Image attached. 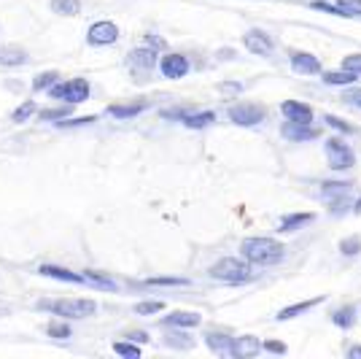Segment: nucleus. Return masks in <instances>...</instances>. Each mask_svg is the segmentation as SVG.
Wrapping results in <instances>:
<instances>
[{
    "instance_id": "nucleus-30",
    "label": "nucleus",
    "mask_w": 361,
    "mask_h": 359,
    "mask_svg": "<svg viewBox=\"0 0 361 359\" xmlns=\"http://www.w3.org/2000/svg\"><path fill=\"white\" fill-rule=\"evenodd\" d=\"M46 335H49V338H57V341H68V338H73V329H70L68 319H62V322H49V325H46Z\"/></svg>"
},
{
    "instance_id": "nucleus-7",
    "label": "nucleus",
    "mask_w": 361,
    "mask_h": 359,
    "mask_svg": "<svg viewBox=\"0 0 361 359\" xmlns=\"http://www.w3.org/2000/svg\"><path fill=\"white\" fill-rule=\"evenodd\" d=\"M121 38V30L116 22L111 19H100V22H92L86 27V44L89 46H114Z\"/></svg>"
},
{
    "instance_id": "nucleus-36",
    "label": "nucleus",
    "mask_w": 361,
    "mask_h": 359,
    "mask_svg": "<svg viewBox=\"0 0 361 359\" xmlns=\"http://www.w3.org/2000/svg\"><path fill=\"white\" fill-rule=\"evenodd\" d=\"M165 311V303L162 300H143L135 306V313L138 316H154V313H162Z\"/></svg>"
},
{
    "instance_id": "nucleus-31",
    "label": "nucleus",
    "mask_w": 361,
    "mask_h": 359,
    "mask_svg": "<svg viewBox=\"0 0 361 359\" xmlns=\"http://www.w3.org/2000/svg\"><path fill=\"white\" fill-rule=\"evenodd\" d=\"M57 81H60V76H57L54 70H43V73H38L33 79V89L35 92H49Z\"/></svg>"
},
{
    "instance_id": "nucleus-44",
    "label": "nucleus",
    "mask_w": 361,
    "mask_h": 359,
    "mask_svg": "<svg viewBox=\"0 0 361 359\" xmlns=\"http://www.w3.org/2000/svg\"><path fill=\"white\" fill-rule=\"evenodd\" d=\"M127 338H130V341H135V343H149V332H143V329H140V332H130Z\"/></svg>"
},
{
    "instance_id": "nucleus-26",
    "label": "nucleus",
    "mask_w": 361,
    "mask_h": 359,
    "mask_svg": "<svg viewBox=\"0 0 361 359\" xmlns=\"http://www.w3.org/2000/svg\"><path fill=\"white\" fill-rule=\"evenodd\" d=\"M86 287H95V289H105V292H116L119 289V281H114L108 273H100V270H84Z\"/></svg>"
},
{
    "instance_id": "nucleus-11",
    "label": "nucleus",
    "mask_w": 361,
    "mask_h": 359,
    "mask_svg": "<svg viewBox=\"0 0 361 359\" xmlns=\"http://www.w3.org/2000/svg\"><path fill=\"white\" fill-rule=\"evenodd\" d=\"M289 65H292V70L294 73H299V76H321V73H324L321 60H318L315 54L302 51V49L289 51Z\"/></svg>"
},
{
    "instance_id": "nucleus-38",
    "label": "nucleus",
    "mask_w": 361,
    "mask_h": 359,
    "mask_svg": "<svg viewBox=\"0 0 361 359\" xmlns=\"http://www.w3.org/2000/svg\"><path fill=\"white\" fill-rule=\"evenodd\" d=\"M41 122H57V119H68L70 117V105L65 108H46V111H38Z\"/></svg>"
},
{
    "instance_id": "nucleus-27",
    "label": "nucleus",
    "mask_w": 361,
    "mask_h": 359,
    "mask_svg": "<svg viewBox=\"0 0 361 359\" xmlns=\"http://www.w3.org/2000/svg\"><path fill=\"white\" fill-rule=\"evenodd\" d=\"M38 114V105H35V100H25L19 103L17 108H14V114H11V122L14 124H25V122H30Z\"/></svg>"
},
{
    "instance_id": "nucleus-24",
    "label": "nucleus",
    "mask_w": 361,
    "mask_h": 359,
    "mask_svg": "<svg viewBox=\"0 0 361 359\" xmlns=\"http://www.w3.org/2000/svg\"><path fill=\"white\" fill-rule=\"evenodd\" d=\"M350 181H324L321 184V200H327V203H334V200H343L345 195L350 192Z\"/></svg>"
},
{
    "instance_id": "nucleus-33",
    "label": "nucleus",
    "mask_w": 361,
    "mask_h": 359,
    "mask_svg": "<svg viewBox=\"0 0 361 359\" xmlns=\"http://www.w3.org/2000/svg\"><path fill=\"white\" fill-rule=\"evenodd\" d=\"M340 254L343 256H359L361 254V238L359 235H348L340 240Z\"/></svg>"
},
{
    "instance_id": "nucleus-16",
    "label": "nucleus",
    "mask_w": 361,
    "mask_h": 359,
    "mask_svg": "<svg viewBox=\"0 0 361 359\" xmlns=\"http://www.w3.org/2000/svg\"><path fill=\"white\" fill-rule=\"evenodd\" d=\"M162 327H181V329H191V327H200L203 325V316L197 311H172L168 316H162Z\"/></svg>"
},
{
    "instance_id": "nucleus-35",
    "label": "nucleus",
    "mask_w": 361,
    "mask_h": 359,
    "mask_svg": "<svg viewBox=\"0 0 361 359\" xmlns=\"http://www.w3.org/2000/svg\"><path fill=\"white\" fill-rule=\"evenodd\" d=\"M334 6L340 17H361V0H337Z\"/></svg>"
},
{
    "instance_id": "nucleus-23",
    "label": "nucleus",
    "mask_w": 361,
    "mask_h": 359,
    "mask_svg": "<svg viewBox=\"0 0 361 359\" xmlns=\"http://www.w3.org/2000/svg\"><path fill=\"white\" fill-rule=\"evenodd\" d=\"M213 122H216L213 111H184V117H181V124L189 130H203V127H210Z\"/></svg>"
},
{
    "instance_id": "nucleus-12",
    "label": "nucleus",
    "mask_w": 361,
    "mask_h": 359,
    "mask_svg": "<svg viewBox=\"0 0 361 359\" xmlns=\"http://www.w3.org/2000/svg\"><path fill=\"white\" fill-rule=\"evenodd\" d=\"M280 136L286 138L289 143H310L321 136V130L315 124H302V122H283L280 124Z\"/></svg>"
},
{
    "instance_id": "nucleus-20",
    "label": "nucleus",
    "mask_w": 361,
    "mask_h": 359,
    "mask_svg": "<svg viewBox=\"0 0 361 359\" xmlns=\"http://www.w3.org/2000/svg\"><path fill=\"white\" fill-rule=\"evenodd\" d=\"M315 219V214H283L280 219H278V233H283V235H289V233H299L302 227H308L310 222Z\"/></svg>"
},
{
    "instance_id": "nucleus-47",
    "label": "nucleus",
    "mask_w": 361,
    "mask_h": 359,
    "mask_svg": "<svg viewBox=\"0 0 361 359\" xmlns=\"http://www.w3.org/2000/svg\"><path fill=\"white\" fill-rule=\"evenodd\" d=\"M353 214H361V200H356V205H353Z\"/></svg>"
},
{
    "instance_id": "nucleus-32",
    "label": "nucleus",
    "mask_w": 361,
    "mask_h": 359,
    "mask_svg": "<svg viewBox=\"0 0 361 359\" xmlns=\"http://www.w3.org/2000/svg\"><path fill=\"white\" fill-rule=\"evenodd\" d=\"M324 124L332 127L337 136H353V133H356V127H353V124H348V122L340 119V117H334V114H327V117H324Z\"/></svg>"
},
{
    "instance_id": "nucleus-13",
    "label": "nucleus",
    "mask_w": 361,
    "mask_h": 359,
    "mask_svg": "<svg viewBox=\"0 0 361 359\" xmlns=\"http://www.w3.org/2000/svg\"><path fill=\"white\" fill-rule=\"evenodd\" d=\"M151 108V100H146V98H140V100H130V103H114V105H108L105 108V114L111 117V119H132V117H140L143 111H149Z\"/></svg>"
},
{
    "instance_id": "nucleus-39",
    "label": "nucleus",
    "mask_w": 361,
    "mask_h": 359,
    "mask_svg": "<svg viewBox=\"0 0 361 359\" xmlns=\"http://www.w3.org/2000/svg\"><path fill=\"white\" fill-rule=\"evenodd\" d=\"M343 103L350 105V108H359L361 111V86H350L343 92Z\"/></svg>"
},
{
    "instance_id": "nucleus-1",
    "label": "nucleus",
    "mask_w": 361,
    "mask_h": 359,
    "mask_svg": "<svg viewBox=\"0 0 361 359\" xmlns=\"http://www.w3.org/2000/svg\"><path fill=\"white\" fill-rule=\"evenodd\" d=\"M240 256L248 259L251 265H257V268H273V265H280V262H283L286 246L275 238L254 235V238H245L240 243Z\"/></svg>"
},
{
    "instance_id": "nucleus-22",
    "label": "nucleus",
    "mask_w": 361,
    "mask_h": 359,
    "mask_svg": "<svg viewBox=\"0 0 361 359\" xmlns=\"http://www.w3.org/2000/svg\"><path fill=\"white\" fill-rule=\"evenodd\" d=\"M27 63H30V54L22 46H0V65L19 68V65H27Z\"/></svg>"
},
{
    "instance_id": "nucleus-6",
    "label": "nucleus",
    "mask_w": 361,
    "mask_h": 359,
    "mask_svg": "<svg viewBox=\"0 0 361 359\" xmlns=\"http://www.w3.org/2000/svg\"><path fill=\"white\" fill-rule=\"evenodd\" d=\"M226 117L232 124H238V127H259L261 122L267 119V108L261 105V103H235V105H229V111H226Z\"/></svg>"
},
{
    "instance_id": "nucleus-46",
    "label": "nucleus",
    "mask_w": 361,
    "mask_h": 359,
    "mask_svg": "<svg viewBox=\"0 0 361 359\" xmlns=\"http://www.w3.org/2000/svg\"><path fill=\"white\" fill-rule=\"evenodd\" d=\"M243 84H222V92H240Z\"/></svg>"
},
{
    "instance_id": "nucleus-43",
    "label": "nucleus",
    "mask_w": 361,
    "mask_h": 359,
    "mask_svg": "<svg viewBox=\"0 0 361 359\" xmlns=\"http://www.w3.org/2000/svg\"><path fill=\"white\" fill-rule=\"evenodd\" d=\"M146 44H149V46H154L156 51L168 49V41H165V38H159L156 33H146Z\"/></svg>"
},
{
    "instance_id": "nucleus-8",
    "label": "nucleus",
    "mask_w": 361,
    "mask_h": 359,
    "mask_svg": "<svg viewBox=\"0 0 361 359\" xmlns=\"http://www.w3.org/2000/svg\"><path fill=\"white\" fill-rule=\"evenodd\" d=\"M243 46L251 51V54L261 57V60H273V57H275V41H273V35L267 33V30H261V27L245 30Z\"/></svg>"
},
{
    "instance_id": "nucleus-14",
    "label": "nucleus",
    "mask_w": 361,
    "mask_h": 359,
    "mask_svg": "<svg viewBox=\"0 0 361 359\" xmlns=\"http://www.w3.org/2000/svg\"><path fill=\"white\" fill-rule=\"evenodd\" d=\"M280 114H283V119L289 122H302V124L315 122V111L302 100H283L280 103Z\"/></svg>"
},
{
    "instance_id": "nucleus-19",
    "label": "nucleus",
    "mask_w": 361,
    "mask_h": 359,
    "mask_svg": "<svg viewBox=\"0 0 361 359\" xmlns=\"http://www.w3.org/2000/svg\"><path fill=\"white\" fill-rule=\"evenodd\" d=\"M259 351H264V346H261V341H259L257 335H238V338H235V346H232V357L251 359V357H257Z\"/></svg>"
},
{
    "instance_id": "nucleus-9",
    "label": "nucleus",
    "mask_w": 361,
    "mask_h": 359,
    "mask_svg": "<svg viewBox=\"0 0 361 359\" xmlns=\"http://www.w3.org/2000/svg\"><path fill=\"white\" fill-rule=\"evenodd\" d=\"M127 68L132 70L135 76H146V73H151L154 68H159V51L154 46H138V49H132L127 54Z\"/></svg>"
},
{
    "instance_id": "nucleus-2",
    "label": "nucleus",
    "mask_w": 361,
    "mask_h": 359,
    "mask_svg": "<svg viewBox=\"0 0 361 359\" xmlns=\"http://www.w3.org/2000/svg\"><path fill=\"white\" fill-rule=\"evenodd\" d=\"M207 275L219 284H229V287H240V284H248L254 281L257 273H254V265L243 256H222L216 259L210 268H207Z\"/></svg>"
},
{
    "instance_id": "nucleus-34",
    "label": "nucleus",
    "mask_w": 361,
    "mask_h": 359,
    "mask_svg": "<svg viewBox=\"0 0 361 359\" xmlns=\"http://www.w3.org/2000/svg\"><path fill=\"white\" fill-rule=\"evenodd\" d=\"M189 278H168V275H159V278H146V287H189Z\"/></svg>"
},
{
    "instance_id": "nucleus-25",
    "label": "nucleus",
    "mask_w": 361,
    "mask_h": 359,
    "mask_svg": "<svg viewBox=\"0 0 361 359\" xmlns=\"http://www.w3.org/2000/svg\"><path fill=\"white\" fill-rule=\"evenodd\" d=\"M359 308L356 306H343V308H337L334 313H332V325L334 327H340V329H350V327L359 322Z\"/></svg>"
},
{
    "instance_id": "nucleus-18",
    "label": "nucleus",
    "mask_w": 361,
    "mask_h": 359,
    "mask_svg": "<svg viewBox=\"0 0 361 359\" xmlns=\"http://www.w3.org/2000/svg\"><path fill=\"white\" fill-rule=\"evenodd\" d=\"M38 273L46 275V278H54V281H62V284H84L86 287V278L84 270L81 273H73L68 268H60V265H41Z\"/></svg>"
},
{
    "instance_id": "nucleus-3",
    "label": "nucleus",
    "mask_w": 361,
    "mask_h": 359,
    "mask_svg": "<svg viewBox=\"0 0 361 359\" xmlns=\"http://www.w3.org/2000/svg\"><path fill=\"white\" fill-rule=\"evenodd\" d=\"M41 311L52 313L57 319H68V322H84L92 319L100 306L95 300H86V297H62V300H41L38 303Z\"/></svg>"
},
{
    "instance_id": "nucleus-5",
    "label": "nucleus",
    "mask_w": 361,
    "mask_h": 359,
    "mask_svg": "<svg viewBox=\"0 0 361 359\" xmlns=\"http://www.w3.org/2000/svg\"><path fill=\"white\" fill-rule=\"evenodd\" d=\"M324 154H327L329 168L334 173H345L356 168V152L350 143H345L343 136H332L324 141Z\"/></svg>"
},
{
    "instance_id": "nucleus-17",
    "label": "nucleus",
    "mask_w": 361,
    "mask_h": 359,
    "mask_svg": "<svg viewBox=\"0 0 361 359\" xmlns=\"http://www.w3.org/2000/svg\"><path fill=\"white\" fill-rule=\"evenodd\" d=\"M321 303H327V294H318V297H310V300H302V303H294V306H286L278 311V322H292L297 316H302V313H308L313 311L315 306H321Z\"/></svg>"
},
{
    "instance_id": "nucleus-4",
    "label": "nucleus",
    "mask_w": 361,
    "mask_h": 359,
    "mask_svg": "<svg viewBox=\"0 0 361 359\" xmlns=\"http://www.w3.org/2000/svg\"><path fill=\"white\" fill-rule=\"evenodd\" d=\"M46 95H49V100H60L62 105H81V103L89 100L92 86H89L84 76H76V79H68V81H57Z\"/></svg>"
},
{
    "instance_id": "nucleus-42",
    "label": "nucleus",
    "mask_w": 361,
    "mask_h": 359,
    "mask_svg": "<svg viewBox=\"0 0 361 359\" xmlns=\"http://www.w3.org/2000/svg\"><path fill=\"white\" fill-rule=\"evenodd\" d=\"M261 346H264V351H270V354H286V351H289V346L280 341H264Z\"/></svg>"
},
{
    "instance_id": "nucleus-45",
    "label": "nucleus",
    "mask_w": 361,
    "mask_h": 359,
    "mask_svg": "<svg viewBox=\"0 0 361 359\" xmlns=\"http://www.w3.org/2000/svg\"><path fill=\"white\" fill-rule=\"evenodd\" d=\"M345 357H348V359H361V346H350V348L345 351Z\"/></svg>"
},
{
    "instance_id": "nucleus-10",
    "label": "nucleus",
    "mask_w": 361,
    "mask_h": 359,
    "mask_svg": "<svg viewBox=\"0 0 361 359\" xmlns=\"http://www.w3.org/2000/svg\"><path fill=\"white\" fill-rule=\"evenodd\" d=\"M191 63L186 54H178V51H168L159 57V73L162 79H170V81H178L184 76H189Z\"/></svg>"
},
{
    "instance_id": "nucleus-37",
    "label": "nucleus",
    "mask_w": 361,
    "mask_h": 359,
    "mask_svg": "<svg viewBox=\"0 0 361 359\" xmlns=\"http://www.w3.org/2000/svg\"><path fill=\"white\" fill-rule=\"evenodd\" d=\"M114 351H116V354H121V357H127V359H138L140 357V346L135 341H132V343L116 341V343H114Z\"/></svg>"
},
{
    "instance_id": "nucleus-21",
    "label": "nucleus",
    "mask_w": 361,
    "mask_h": 359,
    "mask_svg": "<svg viewBox=\"0 0 361 359\" xmlns=\"http://www.w3.org/2000/svg\"><path fill=\"white\" fill-rule=\"evenodd\" d=\"M359 73H353V70H324L321 73V81L327 86H353V84H359Z\"/></svg>"
},
{
    "instance_id": "nucleus-15",
    "label": "nucleus",
    "mask_w": 361,
    "mask_h": 359,
    "mask_svg": "<svg viewBox=\"0 0 361 359\" xmlns=\"http://www.w3.org/2000/svg\"><path fill=\"white\" fill-rule=\"evenodd\" d=\"M203 338H205V346L213 351V354H219V357H232L235 338H232L229 332H222V329H207Z\"/></svg>"
},
{
    "instance_id": "nucleus-29",
    "label": "nucleus",
    "mask_w": 361,
    "mask_h": 359,
    "mask_svg": "<svg viewBox=\"0 0 361 359\" xmlns=\"http://www.w3.org/2000/svg\"><path fill=\"white\" fill-rule=\"evenodd\" d=\"M52 11L60 17H76L81 14V0H52Z\"/></svg>"
},
{
    "instance_id": "nucleus-41",
    "label": "nucleus",
    "mask_w": 361,
    "mask_h": 359,
    "mask_svg": "<svg viewBox=\"0 0 361 359\" xmlns=\"http://www.w3.org/2000/svg\"><path fill=\"white\" fill-rule=\"evenodd\" d=\"M92 122H97V117H79V119L68 117V119L57 122V124H60V127H81V124H92Z\"/></svg>"
},
{
    "instance_id": "nucleus-40",
    "label": "nucleus",
    "mask_w": 361,
    "mask_h": 359,
    "mask_svg": "<svg viewBox=\"0 0 361 359\" xmlns=\"http://www.w3.org/2000/svg\"><path fill=\"white\" fill-rule=\"evenodd\" d=\"M343 68L345 70H353V73H359V76H361V51L343 57Z\"/></svg>"
},
{
    "instance_id": "nucleus-28",
    "label": "nucleus",
    "mask_w": 361,
    "mask_h": 359,
    "mask_svg": "<svg viewBox=\"0 0 361 359\" xmlns=\"http://www.w3.org/2000/svg\"><path fill=\"white\" fill-rule=\"evenodd\" d=\"M172 332H168V346H172V348H191L194 346V341H191V335L186 332V329H181V327H170Z\"/></svg>"
}]
</instances>
